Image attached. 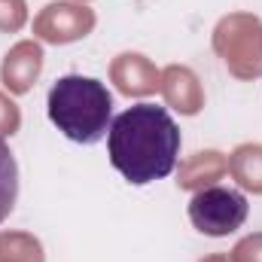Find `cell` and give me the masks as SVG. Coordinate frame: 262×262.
I'll return each mask as SVG.
<instances>
[{
    "label": "cell",
    "instance_id": "cell-2",
    "mask_svg": "<svg viewBox=\"0 0 262 262\" xmlns=\"http://www.w3.org/2000/svg\"><path fill=\"white\" fill-rule=\"evenodd\" d=\"M49 122L64 134L67 140L92 146L107 137L113 122V95L110 89L82 73H67L52 82L46 98Z\"/></svg>",
    "mask_w": 262,
    "mask_h": 262
},
{
    "label": "cell",
    "instance_id": "cell-3",
    "mask_svg": "<svg viewBox=\"0 0 262 262\" xmlns=\"http://www.w3.org/2000/svg\"><path fill=\"white\" fill-rule=\"evenodd\" d=\"M247 198L229 186H207L189 198V223L207 238H226L247 220Z\"/></svg>",
    "mask_w": 262,
    "mask_h": 262
},
{
    "label": "cell",
    "instance_id": "cell-4",
    "mask_svg": "<svg viewBox=\"0 0 262 262\" xmlns=\"http://www.w3.org/2000/svg\"><path fill=\"white\" fill-rule=\"evenodd\" d=\"M15 198H18V165L9 143L0 137V223L12 213Z\"/></svg>",
    "mask_w": 262,
    "mask_h": 262
},
{
    "label": "cell",
    "instance_id": "cell-1",
    "mask_svg": "<svg viewBox=\"0 0 262 262\" xmlns=\"http://www.w3.org/2000/svg\"><path fill=\"white\" fill-rule=\"evenodd\" d=\"M107 152L110 165L131 186H149L174 171L180 156V128L162 104L140 101L113 116Z\"/></svg>",
    "mask_w": 262,
    "mask_h": 262
}]
</instances>
